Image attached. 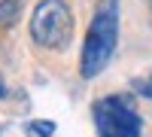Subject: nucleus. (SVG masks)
I'll return each mask as SVG.
<instances>
[{"mask_svg":"<svg viewBox=\"0 0 152 137\" xmlns=\"http://www.w3.org/2000/svg\"><path fill=\"white\" fill-rule=\"evenodd\" d=\"M116 46H119V0H97L85 43H82V55H79L82 79L100 76L113 61Z\"/></svg>","mask_w":152,"mask_h":137,"instance_id":"1","label":"nucleus"},{"mask_svg":"<svg viewBox=\"0 0 152 137\" xmlns=\"http://www.w3.org/2000/svg\"><path fill=\"white\" fill-rule=\"evenodd\" d=\"M31 37L43 49H67L73 40V12L64 0H40L31 15Z\"/></svg>","mask_w":152,"mask_h":137,"instance_id":"2","label":"nucleus"},{"mask_svg":"<svg viewBox=\"0 0 152 137\" xmlns=\"http://www.w3.org/2000/svg\"><path fill=\"white\" fill-rule=\"evenodd\" d=\"M94 125L100 137H140L143 119L134 107L131 95H107L91 107Z\"/></svg>","mask_w":152,"mask_h":137,"instance_id":"3","label":"nucleus"},{"mask_svg":"<svg viewBox=\"0 0 152 137\" xmlns=\"http://www.w3.org/2000/svg\"><path fill=\"white\" fill-rule=\"evenodd\" d=\"M21 3L24 0H0V28H12L21 18Z\"/></svg>","mask_w":152,"mask_h":137,"instance_id":"4","label":"nucleus"},{"mask_svg":"<svg viewBox=\"0 0 152 137\" xmlns=\"http://www.w3.org/2000/svg\"><path fill=\"white\" fill-rule=\"evenodd\" d=\"M28 134H31V137H52V134H55V122L34 119V122H28Z\"/></svg>","mask_w":152,"mask_h":137,"instance_id":"5","label":"nucleus"},{"mask_svg":"<svg viewBox=\"0 0 152 137\" xmlns=\"http://www.w3.org/2000/svg\"><path fill=\"white\" fill-rule=\"evenodd\" d=\"M131 89H134V95H140V97H146V101H152V73H146V76H140V79H134Z\"/></svg>","mask_w":152,"mask_h":137,"instance_id":"6","label":"nucleus"},{"mask_svg":"<svg viewBox=\"0 0 152 137\" xmlns=\"http://www.w3.org/2000/svg\"><path fill=\"white\" fill-rule=\"evenodd\" d=\"M3 97H6V82L0 79V101H3Z\"/></svg>","mask_w":152,"mask_h":137,"instance_id":"7","label":"nucleus"},{"mask_svg":"<svg viewBox=\"0 0 152 137\" xmlns=\"http://www.w3.org/2000/svg\"><path fill=\"white\" fill-rule=\"evenodd\" d=\"M146 6H149V18H152V0H146Z\"/></svg>","mask_w":152,"mask_h":137,"instance_id":"8","label":"nucleus"}]
</instances>
